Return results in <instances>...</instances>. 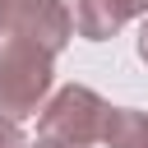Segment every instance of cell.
Returning <instances> with one entry per match:
<instances>
[{"label":"cell","instance_id":"6da1fadb","mask_svg":"<svg viewBox=\"0 0 148 148\" xmlns=\"http://www.w3.org/2000/svg\"><path fill=\"white\" fill-rule=\"evenodd\" d=\"M106 116H111V106H106L92 88L69 83V88H60V92L51 97V106L42 111L37 139H42V143H60V148H88V143L102 139Z\"/></svg>","mask_w":148,"mask_h":148},{"label":"cell","instance_id":"7a4b0ae2","mask_svg":"<svg viewBox=\"0 0 148 148\" xmlns=\"http://www.w3.org/2000/svg\"><path fill=\"white\" fill-rule=\"evenodd\" d=\"M51 92V56L23 42H5L0 46V116L5 120H23L42 106V97Z\"/></svg>","mask_w":148,"mask_h":148},{"label":"cell","instance_id":"3957f363","mask_svg":"<svg viewBox=\"0 0 148 148\" xmlns=\"http://www.w3.org/2000/svg\"><path fill=\"white\" fill-rule=\"evenodd\" d=\"M0 37L46 51L51 60L74 37V18L65 0H0Z\"/></svg>","mask_w":148,"mask_h":148},{"label":"cell","instance_id":"277c9868","mask_svg":"<svg viewBox=\"0 0 148 148\" xmlns=\"http://www.w3.org/2000/svg\"><path fill=\"white\" fill-rule=\"evenodd\" d=\"M134 14H148V0H74V28L88 42L111 37L116 28H125Z\"/></svg>","mask_w":148,"mask_h":148},{"label":"cell","instance_id":"5b68a950","mask_svg":"<svg viewBox=\"0 0 148 148\" xmlns=\"http://www.w3.org/2000/svg\"><path fill=\"white\" fill-rule=\"evenodd\" d=\"M106 148H148V116L130 111V106H111L106 130H102Z\"/></svg>","mask_w":148,"mask_h":148},{"label":"cell","instance_id":"8992f818","mask_svg":"<svg viewBox=\"0 0 148 148\" xmlns=\"http://www.w3.org/2000/svg\"><path fill=\"white\" fill-rule=\"evenodd\" d=\"M0 148H23L18 125H14V120H5V116H0Z\"/></svg>","mask_w":148,"mask_h":148},{"label":"cell","instance_id":"52a82bcc","mask_svg":"<svg viewBox=\"0 0 148 148\" xmlns=\"http://www.w3.org/2000/svg\"><path fill=\"white\" fill-rule=\"evenodd\" d=\"M139 56H143V65H148V18H143V28H139Z\"/></svg>","mask_w":148,"mask_h":148}]
</instances>
